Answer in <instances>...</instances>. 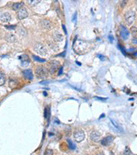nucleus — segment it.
<instances>
[{"instance_id": "obj_1", "label": "nucleus", "mask_w": 137, "mask_h": 155, "mask_svg": "<svg viewBox=\"0 0 137 155\" xmlns=\"http://www.w3.org/2000/svg\"><path fill=\"white\" fill-rule=\"evenodd\" d=\"M36 74L40 79H45L48 75V70L43 66H38L36 69Z\"/></svg>"}, {"instance_id": "obj_2", "label": "nucleus", "mask_w": 137, "mask_h": 155, "mask_svg": "<svg viewBox=\"0 0 137 155\" xmlns=\"http://www.w3.org/2000/svg\"><path fill=\"white\" fill-rule=\"evenodd\" d=\"M125 20L128 25H131L135 20V13L133 11H128L125 14Z\"/></svg>"}, {"instance_id": "obj_3", "label": "nucleus", "mask_w": 137, "mask_h": 155, "mask_svg": "<svg viewBox=\"0 0 137 155\" xmlns=\"http://www.w3.org/2000/svg\"><path fill=\"white\" fill-rule=\"evenodd\" d=\"M74 138L76 142H81L85 138V134L81 130H77L74 133Z\"/></svg>"}, {"instance_id": "obj_4", "label": "nucleus", "mask_w": 137, "mask_h": 155, "mask_svg": "<svg viewBox=\"0 0 137 155\" xmlns=\"http://www.w3.org/2000/svg\"><path fill=\"white\" fill-rule=\"evenodd\" d=\"M34 49H35L36 52H37L38 54H40V55H45L47 53L46 48L43 46L42 44H40V43L36 44V46H34Z\"/></svg>"}, {"instance_id": "obj_5", "label": "nucleus", "mask_w": 137, "mask_h": 155, "mask_svg": "<svg viewBox=\"0 0 137 155\" xmlns=\"http://www.w3.org/2000/svg\"><path fill=\"white\" fill-rule=\"evenodd\" d=\"M11 20V15L8 12H0V21L3 22H8Z\"/></svg>"}, {"instance_id": "obj_6", "label": "nucleus", "mask_w": 137, "mask_h": 155, "mask_svg": "<svg viewBox=\"0 0 137 155\" xmlns=\"http://www.w3.org/2000/svg\"><path fill=\"white\" fill-rule=\"evenodd\" d=\"M17 18L20 19V20H22L26 18V17H28V13L26 11V8H21L20 10L17 11Z\"/></svg>"}, {"instance_id": "obj_7", "label": "nucleus", "mask_w": 137, "mask_h": 155, "mask_svg": "<svg viewBox=\"0 0 137 155\" xmlns=\"http://www.w3.org/2000/svg\"><path fill=\"white\" fill-rule=\"evenodd\" d=\"M113 140H114V137H113L112 135H109L108 136H106L105 138H103L102 140H101V144H102V145L107 146V145H109Z\"/></svg>"}, {"instance_id": "obj_8", "label": "nucleus", "mask_w": 137, "mask_h": 155, "mask_svg": "<svg viewBox=\"0 0 137 155\" xmlns=\"http://www.w3.org/2000/svg\"><path fill=\"white\" fill-rule=\"evenodd\" d=\"M121 36L123 40H126L129 37V31H128L126 26L122 25L121 26Z\"/></svg>"}, {"instance_id": "obj_9", "label": "nucleus", "mask_w": 137, "mask_h": 155, "mask_svg": "<svg viewBox=\"0 0 137 155\" xmlns=\"http://www.w3.org/2000/svg\"><path fill=\"white\" fill-rule=\"evenodd\" d=\"M101 138V134L97 130H93V132L90 134V139L94 142H97Z\"/></svg>"}, {"instance_id": "obj_10", "label": "nucleus", "mask_w": 137, "mask_h": 155, "mask_svg": "<svg viewBox=\"0 0 137 155\" xmlns=\"http://www.w3.org/2000/svg\"><path fill=\"white\" fill-rule=\"evenodd\" d=\"M23 75H24V77L26 78V79H31L32 78H33V74H32V72L31 69H25L23 70Z\"/></svg>"}, {"instance_id": "obj_11", "label": "nucleus", "mask_w": 137, "mask_h": 155, "mask_svg": "<svg viewBox=\"0 0 137 155\" xmlns=\"http://www.w3.org/2000/svg\"><path fill=\"white\" fill-rule=\"evenodd\" d=\"M41 26H42V27L45 29H49L51 27V23H50V21L45 19L41 22Z\"/></svg>"}, {"instance_id": "obj_12", "label": "nucleus", "mask_w": 137, "mask_h": 155, "mask_svg": "<svg viewBox=\"0 0 137 155\" xmlns=\"http://www.w3.org/2000/svg\"><path fill=\"white\" fill-rule=\"evenodd\" d=\"M23 3H15V4H13V10H20L21 8H22V7H23Z\"/></svg>"}, {"instance_id": "obj_13", "label": "nucleus", "mask_w": 137, "mask_h": 155, "mask_svg": "<svg viewBox=\"0 0 137 155\" xmlns=\"http://www.w3.org/2000/svg\"><path fill=\"white\" fill-rule=\"evenodd\" d=\"M20 59L22 60V65L24 64V63H26V64H30V59L28 58V56L27 55H22L20 57Z\"/></svg>"}, {"instance_id": "obj_14", "label": "nucleus", "mask_w": 137, "mask_h": 155, "mask_svg": "<svg viewBox=\"0 0 137 155\" xmlns=\"http://www.w3.org/2000/svg\"><path fill=\"white\" fill-rule=\"evenodd\" d=\"M54 40L55 41H61L62 40H63V36H62L61 34L59 33H55L54 35Z\"/></svg>"}, {"instance_id": "obj_15", "label": "nucleus", "mask_w": 137, "mask_h": 155, "mask_svg": "<svg viewBox=\"0 0 137 155\" xmlns=\"http://www.w3.org/2000/svg\"><path fill=\"white\" fill-rule=\"evenodd\" d=\"M110 121H111V122H112V124L113 125V126H114V128L116 129V130H117V131H119V132H121V131H122V130L120 128V126H118V125L116 123V122L112 120V119H110Z\"/></svg>"}, {"instance_id": "obj_16", "label": "nucleus", "mask_w": 137, "mask_h": 155, "mask_svg": "<svg viewBox=\"0 0 137 155\" xmlns=\"http://www.w3.org/2000/svg\"><path fill=\"white\" fill-rule=\"evenodd\" d=\"M5 81H6V78H5V75L3 73L0 72V86L4 85L5 83Z\"/></svg>"}, {"instance_id": "obj_17", "label": "nucleus", "mask_w": 137, "mask_h": 155, "mask_svg": "<svg viewBox=\"0 0 137 155\" xmlns=\"http://www.w3.org/2000/svg\"><path fill=\"white\" fill-rule=\"evenodd\" d=\"M130 31H131V34L134 36V38L137 39V27H135V26H132V27L130 28Z\"/></svg>"}, {"instance_id": "obj_18", "label": "nucleus", "mask_w": 137, "mask_h": 155, "mask_svg": "<svg viewBox=\"0 0 137 155\" xmlns=\"http://www.w3.org/2000/svg\"><path fill=\"white\" fill-rule=\"evenodd\" d=\"M67 142H68V147H70V149H75L76 146H75V144H74V143H73L72 141L70 140V139H68V140H67Z\"/></svg>"}, {"instance_id": "obj_19", "label": "nucleus", "mask_w": 137, "mask_h": 155, "mask_svg": "<svg viewBox=\"0 0 137 155\" xmlns=\"http://www.w3.org/2000/svg\"><path fill=\"white\" fill-rule=\"evenodd\" d=\"M32 58L34 59V60L37 61V62H41V63H42V62H46V59H41V58H40V57H38V56L33 55V56H32Z\"/></svg>"}, {"instance_id": "obj_20", "label": "nucleus", "mask_w": 137, "mask_h": 155, "mask_svg": "<svg viewBox=\"0 0 137 155\" xmlns=\"http://www.w3.org/2000/svg\"><path fill=\"white\" fill-rule=\"evenodd\" d=\"M45 155H53V151L51 149H50V148H48V149H46V153H45Z\"/></svg>"}, {"instance_id": "obj_21", "label": "nucleus", "mask_w": 137, "mask_h": 155, "mask_svg": "<svg viewBox=\"0 0 137 155\" xmlns=\"http://www.w3.org/2000/svg\"><path fill=\"white\" fill-rule=\"evenodd\" d=\"M127 154H131V153H130V148L126 147V150H125V155H127Z\"/></svg>"}, {"instance_id": "obj_22", "label": "nucleus", "mask_w": 137, "mask_h": 155, "mask_svg": "<svg viewBox=\"0 0 137 155\" xmlns=\"http://www.w3.org/2000/svg\"><path fill=\"white\" fill-rule=\"evenodd\" d=\"M6 27H7V28H8V29H14L15 27H16V26H6Z\"/></svg>"}, {"instance_id": "obj_23", "label": "nucleus", "mask_w": 137, "mask_h": 155, "mask_svg": "<svg viewBox=\"0 0 137 155\" xmlns=\"http://www.w3.org/2000/svg\"><path fill=\"white\" fill-rule=\"evenodd\" d=\"M119 47H120V49H121V51H122V53L124 54L125 55H126V52H125V50H124V48H123V47H121L120 46H119Z\"/></svg>"}, {"instance_id": "obj_24", "label": "nucleus", "mask_w": 137, "mask_h": 155, "mask_svg": "<svg viewBox=\"0 0 137 155\" xmlns=\"http://www.w3.org/2000/svg\"><path fill=\"white\" fill-rule=\"evenodd\" d=\"M97 99H99V100H102V101H106L107 99L106 98H102V97H96Z\"/></svg>"}, {"instance_id": "obj_25", "label": "nucleus", "mask_w": 137, "mask_h": 155, "mask_svg": "<svg viewBox=\"0 0 137 155\" xmlns=\"http://www.w3.org/2000/svg\"><path fill=\"white\" fill-rule=\"evenodd\" d=\"M109 39H110V41H112V40H113V39H112V35H109Z\"/></svg>"}, {"instance_id": "obj_26", "label": "nucleus", "mask_w": 137, "mask_h": 155, "mask_svg": "<svg viewBox=\"0 0 137 155\" xmlns=\"http://www.w3.org/2000/svg\"><path fill=\"white\" fill-rule=\"evenodd\" d=\"M63 28H64V31L65 33H67V31H66V29H65V26L64 25H63Z\"/></svg>"}, {"instance_id": "obj_27", "label": "nucleus", "mask_w": 137, "mask_h": 155, "mask_svg": "<svg viewBox=\"0 0 137 155\" xmlns=\"http://www.w3.org/2000/svg\"><path fill=\"white\" fill-rule=\"evenodd\" d=\"M62 72H63V68H60V70H59V74H60Z\"/></svg>"}, {"instance_id": "obj_28", "label": "nucleus", "mask_w": 137, "mask_h": 155, "mask_svg": "<svg viewBox=\"0 0 137 155\" xmlns=\"http://www.w3.org/2000/svg\"><path fill=\"white\" fill-rule=\"evenodd\" d=\"M133 42H134V43H135H135L137 44V41H135V40H133Z\"/></svg>"}, {"instance_id": "obj_29", "label": "nucleus", "mask_w": 137, "mask_h": 155, "mask_svg": "<svg viewBox=\"0 0 137 155\" xmlns=\"http://www.w3.org/2000/svg\"><path fill=\"white\" fill-rule=\"evenodd\" d=\"M98 155H104V153H100Z\"/></svg>"}]
</instances>
